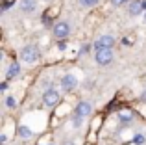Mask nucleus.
I'll list each match as a JSON object with an SVG mask.
<instances>
[{"label": "nucleus", "instance_id": "obj_1", "mask_svg": "<svg viewBox=\"0 0 146 145\" xmlns=\"http://www.w3.org/2000/svg\"><path fill=\"white\" fill-rule=\"evenodd\" d=\"M21 58H22V62H26V63H35L37 60H39V50H37L35 45H26L21 50Z\"/></svg>", "mask_w": 146, "mask_h": 145}, {"label": "nucleus", "instance_id": "obj_2", "mask_svg": "<svg viewBox=\"0 0 146 145\" xmlns=\"http://www.w3.org/2000/svg\"><path fill=\"white\" fill-rule=\"evenodd\" d=\"M94 58L100 65H107V63L113 62V52H111V48H100V50H96Z\"/></svg>", "mask_w": 146, "mask_h": 145}, {"label": "nucleus", "instance_id": "obj_3", "mask_svg": "<svg viewBox=\"0 0 146 145\" xmlns=\"http://www.w3.org/2000/svg\"><path fill=\"white\" fill-rule=\"evenodd\" d=\"M59 93H57L56 89H46L44 91V95H43V102H44V106H48V108H52V106H56L57 102H59Z\"/></svg>", "mask_w": 146, "mask_h": 145}, {"label": "nucleus", "instance_id": "obj_4", "mask_svg": "<svg viewBox=\"0 0 146 145\" xmlns=\"http://www.w3.org/2000/svg\"><path fill=\"white\" fill-rule=\"evenodd\" d=\"M52 32L57 39H65L68 36V32H70V26H68V22H57V24H54Z\"/></svg>", "mask_w": 146, "mask_h": 145}, {"label": "nucleus", "instance_id": "obj_5", "mask_svg": "<svg viewBox=\"0 0 146 145\" xmlns=\"http://www.w3.org/2000/svg\"><path fill=\"white\" fill-rule=\"evenodd\" d=\"M76 86H78V78H76L74 75H65L63 78H61V87H63L65 91H72Z\"/></svg>", "mask_w": 146, "mask_h": 145}, {"label": "nucleus", "instance_id": "obj_6", "mask_svg": "<svg viewBox=\"0 0 146 145\" xmlns=\"http://www.w3.org/2000/svg\"><path fill=\"white\" fill-rule=\"evenodd\" d=\"M115 45V39L111 36H102L96 39V43H94V48L96 50H100V48H111Z\"/></svg>", "mask_w": 146, "mask_h": 145}, {"label": "nucleus", "instance_id": "obj_7", "mask_svg": "<svg viewBox=\"0 0 146 145\" xmlns=\"http://www.w3.org/2000/svg\"><path fill=\"white\" fill-rule=\"evenodd\" d=\"M143 2L141 0H131L129 2V6H128V13L131 15V17H137V15H141L143 13Z\"/></svg>", "mask_w": 146, "mask_h": 145}, {"label": "nucleus", "instance_id": "obj_8", "mask_svg": "<svg viewBox=\"0 0 146 145\" xmlns=\"http://www.w3.org/2000/svg\"><path fill=\"white\" fill-rule=\"evenodd\" d=\"M89 112H91V104L89 102H80V104L76 106V110H74V113L80 115V117H87Z\"/></svg>", "mask_w": 146, "mask_h": 145}, {"label": "nucleus", "instance_id": "obj_9", "mask_svg": "<svg viewBox=\"0 0 146 145\" xmlns=\"http://www.w3.org/2000/svg\"><path fill=\"white\" fill-rule=\"evenodd\" d=\"M21 9L24 11V13L35 11V0H21Z\"/></svg>", "mask_w": 146, "mask_h": 145}, {"label": "nucleus", "instance_id": "obj_10", "mask_svg": "<svg viewBox=\"0 0 146 145\" xmlns=\"http://www.w3.org/2000/svg\"><path fill=\"white\" fill-rule=\"evenodd\" d=\"M19 72H21V65L19 63H11L9 69H7V78H15V76H19Z\"/></svg>", "mask_w": 146, "mask_h": 145}, {"label": "nucleus", "instance_id": "obj_11", "mask_svg": "<svg viewBox=\"0 0 146 145\" xmlns=\"http://www.w3.org/2000/svg\"><path fill=\"white\" fill-rule=\"evenodd\" d=\"M131 119H133V113L131 112H128V110L118 112V121H122V123H129Z\"/></svg>", "mask_w": 146, "mask_h": 145}, {"label": "nucleus", "instance_id": "obj_12", "mask_svg": "<svg viewBox=\"0 0 146 145\" xmlns=\"http://www.w3.org/2000/svg\"><path fill=\"white\" fill-rule=\"evenodd\" d=\"M19 134H21L22 138H32V134H33V132L30 130L28 127H21V128H19Z\"/></svg>", "mask_w": 146, "mask_h": 145}, {"label": "nucleus", "instance_id": "obj_13", "mask_svg": "<svg viewBox=\"0 0 146 145\" xmlns=\"http://www.w3.org/2000/svg\"><path fill=\"white\" fill-rule=\"evenodd\" d=\"M80 4L85 6V7H93V6H96V4H98V0H80Z\"/></svg>", "mask_w": 146, "mask_h": 145}, {"label": "nucleus", "instance_id": "obj_14", "mask_svg": "<svg viewBox=\"0 0 146 145\" xmlns=\"http://www.w3.org/2000/svg\"><path fill=\"white\" fill-rule=\"evenodd\" d=\"M6 104L9 106V108H15V106H17V101H15L13 97H6Z\"/></svg>", "mask_w": 146, "mask_h": 145}, {"label": "nucleus", "instance_id": "obj_15", "mask_svg": "<svg viewBox=\"0 0 146 145\" xmlns=\"http://www.w3.org/2000/svg\"><path fill=\"white\" fill-rule=\"evenodd\" d=\"M124 2H128V0H111V4H113V6H122Z\"/></svg>", "mask_w": 146, "mask_h": 145}, {"label": "nucleus", "instance_id": "obj_16", "mask_svg": "<svg viewBox=\"0 0 146 145\" xmlns=\"http://www.w3.org/2000/svg\"><path fill=\"white\" fill-rule=\"evenodd\" d=\"M133 142H135V143H139V145H141V143H143V142H144V138H143V136H135V138H133Z\"/></svg>", "mask_w": 146, "mask_h": 145}, {"label": "nucleus", "instance_id": "obj_17", "mask_svg": "<svg viewBox=\"0 0 146 145\" xmlns=\"http://www.w3.org/2000/svg\"><path fill=\"white\" fill-rule=\"evenodd\" d=\"M89 48H91V45H83V47H82V54H85V52H89Z\"/></svg>", "mask_w": 146, "mask_h": 145}, {"label": "nucleus", "instance_id": "obj_18", "mask_svg": "<svg viewBox=\"0 0 146 145\" xmlns=\"http://www.w3.org/2000/svg\"><path fill=\"white\" fill-rule=\"evenodd\" d=\"M141 101H144V102H146V91H144L143 95H141Z\"/></svg>", "mask_w": 146, "mask_h": 145}, {"label": "nucleus", "instance_id": "obj_19", "mask_svg": "<svg viewBox=\"0 0 146 145\" xmlns=\"http://www.w3.org/2000/svg\"><path fill=\"white\" fill-rule=\"evenodd\" d=\"M143 7H144V9H146V0H143Z\"/></svg>", "mask_w": 146, "mask_h": 145}, {"label": "nucleus", "instance_id": "obj_20", "mask_svg": "<svg viewBox=\"0 0 146 145\" xmlns=\"http://www.w3.org/2000/svg\"><path fill=\"white\" fill-rule=\"evenodd\" d=\"M144 22H146V11H144Z\"/></svg>", "mask_w": 146, "mask_h": 145}]
</instances>
